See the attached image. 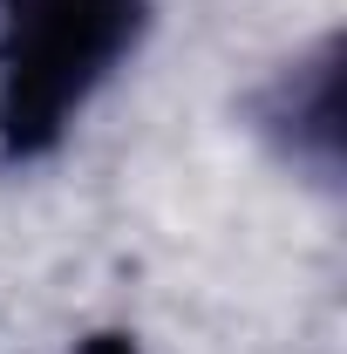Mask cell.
Returning <instances> with one entry per match:
<instances>
[{"instance_id": "cell-1", "label": "cell", "mask_w": 347, "mask_h": 354, "mask_svg": "<svg viewBox=\"0 0 347 354\" xmlns=\"http://www.w3.org/2000/svg\"><path fill=\"white\" fill-rule=\"evenodd\" d=\"M130 41L136 0H14L0 35V143H55Z\"/></svg>"}, {"instance_id": "cell-2", "label": "cell", "mask_w": 347, "mask_h": 354, "mask_svg": "<svg viewBox=\"0 0 347 354\" xmlns=\"http://www.w3.org/2000/svg\"><path fill=\"white\" fill-rule=\"evenodd\" d=\"M82 354H136V348H130V341H123V334H95V341H88Z\"/></svg>"}]
</instances>
